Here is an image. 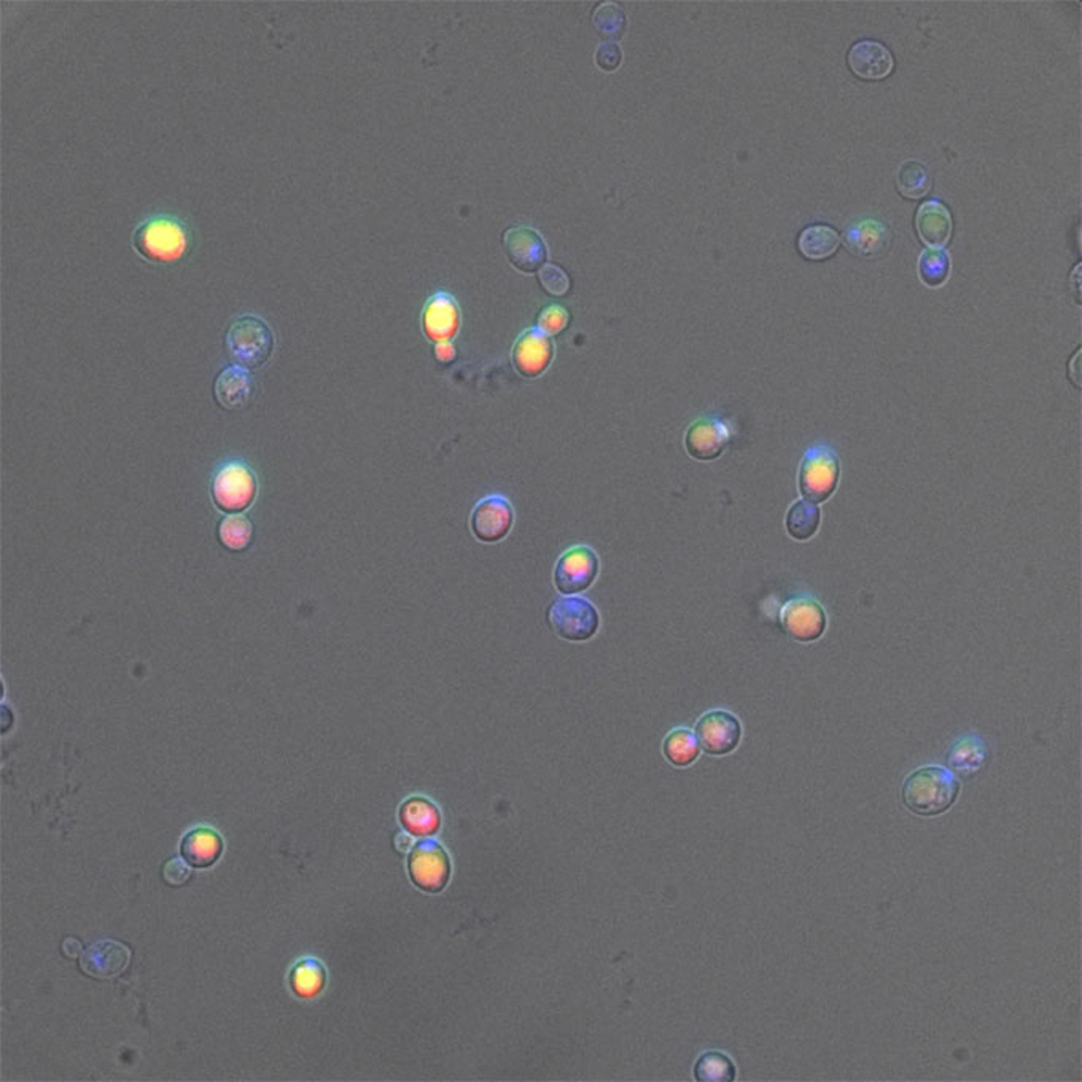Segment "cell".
<instances>
[{
    "mask_svg": "<svg viewBox=\"0 0 1082 1082\" xmlns=\"http://www.w3.org/2000/svg\"><path fill=\"white\" fill-rule=\"evenodd\" d=\"M195 245L191 228L171 213H156L140 222L132 233V247L143 260L175 265L190 255Z\"/></svg>",
    "mask_w": 1082,
    "mask_h": 1082,
    "instance_id": "obj_1",
    "label": "cell"
},
{
    "mask_svg": "<svg viewBox=\"0 0 1082 1082\" xmlns=\"http://www.w3.org/2000/svg\"><path fill=\"white\" fill-rule=\"evenodd\" d=\"M257 493V476L243 461H228L213 473L212 499L225 513H243L255 502Z\"/></svg>",
    "mask_w": 1082,
    "mask_h": 1082,
    "instance_id": "obj_4",
    "label": "cell"
},
{
    "mask_svg": "<svg viewBox=\"0 0 1082 1082\" xmlns=\"http://www.w3.org/2000/svg\"><path fill=\"white\" fill-rule=\"evenodd\" d=\"M844 245L856 257L874 260L887 254L892 245V233L881 220L861 219L846 228Z\"/></svg>",
    "mask_w": 1082,
    "mask_h": 1082,
    "instance_id": "obj_15",
    "label": "cell"
},
{
    "mask_svg": "<svg viewBox=\"0 0 1082 1082\" xmlns=\"http://www.w3.org/2000/svg\"><path fill=\"white\" fill-rule=\"evenodd\" d=\"M961 782L941 766H923L906 777L901 788L903 804L920 817L944 814L957 801Z\"/></svg>",
    "mask_w": 1082,
    "mask_h": 1082,
    "instance_id": "obj_2",
    "label": "cell"
},
{
    "mask_svg": "<svg viewBox=\"0 0 1082 1082\" xmlns=\"http://www.w3.org/2000/svg\"><path fill=\"white\" fill-rule=\"evenodd\" d=\"M916 230L928 248H944L954 231L951 210L936 199L923 202L917 210Z\"/></svg>",
    "mask_w": 1082,
    "mask_h": 1082,
    "instance_id": "obj_18",
    "label": "cell"
},
{
    "mask_svg": "<svg viewBox=\"0 0 1082 1082\" xmlns=\"http://www.w3.org/2000/svg\"><path fill=\"white\" fill-rule=\"evenodd\" d=\"M898 190L905 198L920 199L931 190V175L927 166L917 161H906L898 171Z\"/></svg>",
    "mask_w": 1082,
    "mask_h": 1082,
    "instance_id": "obj_28",
    "label": "cell"
},
{
    "mask_svg": "<svg viewBox=\"0 0 1082 1082\" xmlns=\"http://www.w3.org/2000/svg\"><path fill=\"white\" fill-rule=\"evenodd\" d=\"M219 537L231 551H243L254 538V525L243 514H231L220 523Z\"/></svg>",
    "mask_w": 1082,
    "mask_h": 1082,
    "instance_id": "obj_30",
    "label": "cell"
},
{
    "mask_svg": "<svg viewBox=\"0 0 1082 1082\" xmlns=\"http://www.w3.org/2000/svg\"><path fill=\"white\" fill-rule=\"evenodd\" d=\"M663 752L668 763L678 768H686L699 758L700 747L691 731L677 728L665 737Z\"/></svg>",
    "mask_w": 1082,
    "mask_h": 1082,
    "instance_id": "obj_24",
    "label": "cell"
},
{
    "mask_svg": "<svg viewBox=\"0 0 1082 1082\" xmlns=\"http://www.w3.org/2000/svg\"><path fill=\"white\" fill-rule=\"evenodd\" d=\"M570 324L569 311L559 304H551V306L545 307L538 315V330L545 333L546 336H556L559 333L566 330Z\"/></svg>",
    "mask_w": 1082,
    "mask_h": 1082,
    "instance_id": "obj_31",
    "label": "cell"
},
{
    "mask_svg": "<svg viewBox=\"0 0 1082 1082\" xmlns=\"http://www.w3.org/2000/svg\"><path fill=\"white\" fill-rule=\"evenodd\" d=\"M223 842L216 831L208 828L191 829L182 840L181 852L193 868H208L219 860Z\"/></svg>",
    "mask_w": 1082,
    "mask_h": 1082,
    "instance_id": "obj_21",
    "label": "cell"
},
{
    "mask_svg": "<svg viewBox=\"0 0 1082 1082\" xmlns=\"http://www.w3.org/2000/svg\"><path fill=\"white\" fill-rule=\"evenodd\" d=\"M847 61L858 79L870 82L887 79L895 69L892 51L877 40L857 42L850 48Z\"/></svg>",
    "mask_w": 1082,
    "mask_h": 1082,
    "instance_id": "obj_17",
    "label": "cell"
},
{
    "mask_svg": "<svg viewBox=\"0 0 1082 1082\" xmlns=\"http://www.w3.org/2000/svg\"><path fill=\"white\" fill-rule=\"evenodd\" d=\"M780 623L791 639L812 643L821 639L828 626L825 608L815 598L796 597L787 602L780 613Z\"/></svg>",
    "mask_w": 1082,
    "mask_h": 1082,
    "instance_id": "obj_10",
    "label": "cell"
},
{
    "mask_svg": "<svg viewBox=\"0 0 1082 1082\" xmlns=\"http://www.w3.org/2000/svg\"><path fill=\"white\" fill-rule=\"evenodd\" d=\"M548 621L560 639L587 642L601 628V615L593 602L578 595L556 598L548 610Z\"/></svg>",
    "mask_w": 1082,
    "mask_h": 1082,
    "instance_id": "obj_6",
    "label": "cell"
},
{
    "mask_svg": "<svg viewBox=\"0 0 1082 1082\" xmlns=\"http://www.w3.org/2000/svg\"><path fill=\"white\" fill-rule=\"evenodd\" d=\"M435 356L440 362L451 363L454 362L457 350H455L453 342H440L437 345Z\"/></svg>",
    "mask_w": 1082,
    "mask_h": 1082,
    "instance_id": "obj_34",
    "label": "cell"
},
{
    "mask_svg": "<svg viewBox=\"0 0 1082 1082\" xmlns=\"http://www.w3.org/2000/svg\"><path fill=\"white\" fill-rule=\"evenodd\" d=\"M730 441L731 429L724 420L700 418L686 430L685 450L695 461L712 462L723 455Z\"/></svg>",
    "mask_w": 1082,
    "mask_h": 1082,
    "instance_id": "obj_12",
    "label": "cell"
},
{
    "mask_svg": "<svg viewBox=\"0 0 1082 1082\" xmlns=\"http://www.w3.org/2000/svg\"><path fill=\"white\" fill-rule=\"evenodd\" d=\"M514 524V510L505 497L489 496L473 508L470 527L476 540L499 543L508 537Z\"/></svg>",
    "mask_w": 1082,
    "mask_h": 1082,
    "instance_id": "obj_11",
    "label": "cell"
},
{
    "mask_svg": "<svg viewBox=\"0 0 1082 1082\" xmlns=\"http://www.w3.org/2000/svg\"><path fill=\"white\" fill-rule=\"evenodd\" d=\"M695 735L699 747L709 755H730L741 744L742 724L728 710H710L700 717Z\"/></svg>",
    "mask_w": 1082,
    "mask_h": 1082,
    "instance_id": "obj_9",
    "label": "cell"
},
{
    "mask_svg": "<svg viewBox=\"0 0 1082 1082\" xmlns=\"http://www.w3.org/2000/svg\"><path fill=\"white\" fill-rule=\"evenodd\" d=\"M822 524V511L815 503L798 500L787 513V532L798 542H807L817 534Z\"/></svg>",
    "mask_w": 1082,
    "mask_h": 1082,
    "instance_id": "obj_23",
    "label": "cell"
},
{
    "mask_svg": "<svg viewBox=\"0 0 1082 1082\" xmlns=\"http://www.w3.org/2000/svg\"><path fill=\"white\" fill-rule=\"evenodd\" d=\"M293 992L301 998H313L324 990L327 973L324 965L314 958L301 961L290 976Z\"/></svg>",
    "mask_w": 1082,
    "mask_h": 1082,
    "instance_id": "obj_25",
    "label": "cell"
},
{
    "mask_svg": "<svg viewBox=\"0 0 1082 1082\" xmlns=\"http://www.w3.org/2000/svg\"><path fill=\"white\" fill-rule=\"evenodd\" d=\"M949 763L958 773L978 772L986 763V747L978 738H963L949 753Z\"/></svg>",
    "mask_w": 1082,
    "mask_h": 1082,
    "instance_id": "obj_29",
    "label": "cell"
},
{
    "mask_svg": "<svg viewBox=\"0 0 1082 1082\" xmlns=\"http://www.w3.org/2000/svg\"><path fill=\"white\" fill-rule=\"evenodd\" d=\"M601 570L598 556L590 546L578 545L567 549L555 567L556 590L562 595H578L590 590Z\"/></svg>",
    "mask_w": 1082,
    "mask_h": 1082,
    "instance_id": "obj_8",
    "label": "cell"
},
{
    "mask_svg": "<svg viewBox=\"0 0 1082 1082\" xmlns=\"http://www.w3.org/2000/svg\"><path fill=\"white\" fill-rule=\"evenodd\" d=\"M555 359L552 339L538 328H531L517 338L511 352V362L521 376L527 380L540 377Z\"/></svg>",
    "mask_w": 1082,
    "mask_h": 1082,
    "instance_id": "obj_13",
    "label": "cell"
},
{
    "mask_svg": "<svg viewBox=\"0 0 1082 1082\" xmlns=\"http://www.w3.org/2000/svg\"><path fill=\"white\" fill-rule=\"evenodd\" d=\"M252 394H254V380L243 367L225 368L220 371L213 383L216 400L228 411L245 408L251 403Z\"/></svg>",
    "mask_w": 1082,
    "mask_h": 1082,
    "instance_id": "obj_19",
    "label": "cell"
},
{
    "mask_svg": "<svg viewBox=\"0 0 1082 1082\" xmlns=\"http://www.w3.org/2000/svg\"><path fill=\"white\" fill-rule=\"evenodd\" d=\"M839 479L840 462L831 447L821 444L805 451L798 475V485L804 500L815 505L826 502L838 489Z\"/></svg>",
    "mask_w": 1082,
    "mask_h": 1082,
    "instance_id": "obj_5",
    "label": "cell"
},
{
    "mask_svg": "<svg viewBox=\"0 0 1082 1082\" xmlns=\"http://www.w3.org/2000/svg\"><path fill=\"white\" fill-rule=\"evenodd\" d=\"M508 260L520 271L537 272L548 260L545 241L532 228H510L503 236Z\"/></svg>",
    "mask_w": 1082,
    "mask_h": 1082,
    "instance_id": "obj_14",
    "label": "cell"
},
{
    "mask_svg": "<svg viewBox=\"0 0 1082 1082\" xmlns=\"http://www.w3.org/2000/svg\"><path fill=\"white\" fill-rule=\"evenodd\" d=\"M409 875L422 891L438 893L451 877V860L435 839H422L412 847L408 860Z\"/></svg>",
    "mask_w": 1082,
    "mask_h": 1082,
    "instance_id": "obj_7",
    "label": "cell"
},
{
    "mask_svg": "<svg viewBox=\"0 0 1082 1082\" xmlns=\"http://www.w3.org/2000/svg\"><path fill=\"white\" fill-rule=\"evenodd\" d=\"M543 289L552 296H563L570 290V279L563 269L556 265H545L538 271Z\"/></svg>",
    "mask_w": 1082,
    "mask_h": 1082,
    "instance_id": "obj_32",
    "label": "cell"
},
{
    "mask_svg": "<svg viewBox=\"0 0 1082 1082\" xmlns=\"http://www.w3.org/2000/svg\"><path fill=\"white\" fill-rule=\"evenodd\" d=\"M735 1066L726 1054L710 1050L699 1057L695 1067V1077L703 1082H731L735 1080Z\"/></svg>",
    "mask_w": 1082,
    "mask_h": 1082,
    "instance_id": "obj_27",
    "label": "cell"
},
{
    "mask_svg": "<svg viewBox=\"0 0 1082 1082\" xmlns=\"http://www.w3.org/2000/svg\"><path fill=\"white\" fill-rule=\"evenodd\" d=\"M422 327L430 341L451 342L461 328V310L450 293H437L427 301L422 313Z\"/></svg>",
    "mask_w": 1082,
    "mask_h": 1082,
    "instance_id": "obj_16",
    "label": "cell"
},
{
    "mask_svg": "<svg viewBox=\"0 0 1082 1082\" xmlns=\"http://www.w3.org/2000/svg\"><path fill=\"white\" fill-rule=\"evenodd\" d=\"M919 278L930 289H940L951 278V255L944 248H927L920 254Z\"/></svg>",
    "mask_w": 1082,
    "mask_h": 1082,
    "instance_id": "obj_26",
    "label": "cell"
},
{
    "mask_svg": "<svg viewBox=\"0 0 1082 1082\" xmlns=\"http://www.w3.org/2000/svg\"><path fill=\"white\" fill-rule=\"evenodd\" d=\"M187 861L173 860L166 864L164 868V879H166L167 884L174 885V887H181L185 882L190 879V870L185 866Z\"/></svg>",
    "mask_w": 1082,
    "mask_h": 1082,
    "instance_id": "obj_33",
    "label": "cell"
},
{
    "mask_svg": "<svg viewBox=\"0 0 1082 1082\" xmlns=\"http://www.w3.org/2000/svg\"><path fill=\"white\" fill-rule=\"evenodd\" d=\"M226 349L234 365L257 370L268 363L275 350V335L263 318L243 315L226 333Z\"/></svg>",
    "mask_w": 1082,
    "mask_h": 1082,
    "instance_id": "obj_3",
    "label": "cell"
},
{
    "mask_svg": "<svg viewBox=\"0 0 1082 1082\" xmlns=\"http://www.w3.org/2000/svg\"><path fill=\"white\" fill-rule=\"evenodd\" d=\"M398 818L409 835L419 836V838L435 835L441 826L440 808L423 796H412L406 800L400 805Z\"/></svg>",
    "mask_w": 1082,
    "mask_h": 1082,
    "instance_id": "obj_20",
    "label": "cell"
},
{
    "mask_svg": "<svg viewBox=\"0 0 1082 1082\" xmlns=\"http://www.w3.org/2000/svg\"><path fill=\"white\" fill-rule=\"evenodd\" d=\"M840 236L835 228L828 225H812L805 228L798 240V248L804 258L812 261H823L838 252Z\"/></svg>",
    "mask_w": 1082,
    "mask_h": 1082,
    "instance_id": "obj_22",
    "label": "cell"
}]
</instances>
